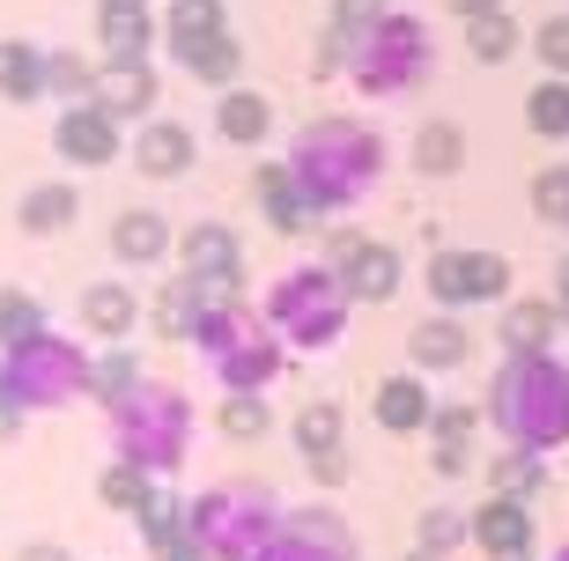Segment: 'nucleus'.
<instances>
[{"label": "nucleus", "mask_w": 569, "mask_h": 561, "mask_svg": "<svg viewBox=\"0 0 569 561\" xmlns=\"http://www.w3.org/2000/svg\"><path fill=\"white\" fill-rule=\"evenodd\" d=\"M186 273H192L208 295H230V289H237V237H230L222 222L186 229Z\"/></svg>", "instance_id": "12"}, {"label": "nucleus", "mask_w": 569, "mask_h": 561, "mask_svg": "<svg viewBox=\"0 0 569 561\" xmlns=\"http://www.w3.org/2000/svg\"><path fill=\"white\" fill-rule=\"evenodd\" d=\"M82 318L97 325L104 340H127V325H133V295L127 289H89L82 295Z\"/></svg>", "instance_id": "30"}, {"label": "nucleus", "mask_w": 569, "mask_h": 561, "mask_svg": "<svg viewBox=\"0 0 569 561\" xmlns=\"http://www.w3.org/2000/svg\"><path fill=\"white\" fill-rule=\"evenodd\" d=\"M104 44H111V60H141V44H148V8L141 0H104Z\"/></svg>", "instance_id": "24"}, {"label": "nucleus", "mask_w": 569, "mask_h": 561, "mask_svg": "<svg viewBox=\"0 0 569 561\" xmlns=\"http://www.w3.org/2000/svg\"><path fill=\"white\" fill-rule=\"evenodd\" d=\"M429 295L437 311H473V303H510V259L473 244H443L429 259Z\"/></svg>", "instance_id": "5"}, {"label": "nucleus", "mask_w": 569, "mask_h": 561, "mask_svg": "<svg viewBox=\"0 0 569 561\" xmlns=\"http://www.w3.org/2000/svg\"><path fill=\"white\" fill-rule=\"evenodd\" d=\"M111 251H119V259H127V267H148V259H163L170 251V229L156 222V214H119V222H111Z\"/></svg>", "instance_id": "22"}, {"label": "nucleus", "mask_w": 569, "mask_h": 561, "mask_svg": "<svg viewBox=\"0 0 569 561\" xmlns=\"http://www.w3.org/2000/svg\"><path fill=\"white\" fill-rule=\"evenodd\" d=\"M311 465H318V480H326V488H340V480H348V458H340V451H326V458H311Z\"/></svg>", "instance_id": "42"}, {"label": "nucleus", "mask_w": 569, "mask_h": 561, "mask_svg": "<svg viewBox=\"0 0 569 561\" xmlns=\"http://www.w3.org/2000/svg\"><path fill=\"white\" fill-rule=\"evenodd\" d=\"M415 532H422L429 554H451V547L473 540V518H459V510H422V524H415Z\"/></svg>", "instance_id": "32"}, {"label": "nucleus", "mask_w": 569, "mask_h": 561, "mask_svg": "<svg viewBox=\"0 0 569 561\" xmlns=\"http://www.w3.org/2000/svg\"><path fill=\"white\" fill-rule=\"evenodd\" d=\"M548 561H569V540H562V547H555V554H548Z\"/></svg>", "instance_id": "47"}, {"label": "nucleus", "mask_w": 569, "mask_h": 561, "mask_svg": "<svg viewBox=\"0 0 569 561\" xmlns=\"http://www.w3.org/2000/svg\"><path fill=\"white\" fill-rule=\"evenodd\" d=\"M200 340H208V348H222L214 362H222V377H230V392H259V384L281 370L274 340L259 333L244 311H214V318H200Z\"/></svg>", "instance_id": "6"}, {"label": "nucleus", "mask_w": 569, "mask_h": 561, "mask_svg": "<svg viewBox=\"0 0 569 561\" xmlns=\"http://www.w3.org/2000/svg\"><path fill=\"white\" fill-rule=\"evenodd\" d=\"M437 473H443V480L473 473V443H437Z\"/></svg>", "instance_id": "41"}, {"label": "nucleus", "mask_w": 569, "mask_h": 561, "mask_svg": "<svg viewBox=\"0 0 569 561\" xmlns=\"http://www.w3.org/2000/svg\"><path fill=\"white\" fill-rule=\"evenodd\" d=\"M208 38H222V8H214V0H178V8H170V52L186 60V52H200Z\"/></svg>", "instance_id": "23"}, {"label": "nucleus", "mask_w": 569, "mask_h": 561, "mask_svg": "<svg viewBox=\"0 0 569 561\" xmlns=\"http://www.w3.org/2000/svg\"><path fill=\"white\" fill-rule=\"evenodd\" d=\"M296 451H303V458L340 451V407H333V399H318V407H303V414H296Z\"/></svg>", "instance_id": "27"}, {"label": "nucleus", "mask_w": 569, "mask_h": 561, "mask_svg": "<svg viewBox=\"0 0 569 561\" xmlns=\"http://www.w3.org/2000/svg\"><path fill=\"white\" fill-rule=\"evenodd\" d=\"M192 163V133L170 119H148L141 133H133V170L141 178H178V170Z\"/></svg>", "instance_id": "16"}, {"label": "nucleus", "mask_w": 569, "mask_h": 561, "mask_svg": "<svg viewBox=\"0 0 569 561\" xmlns=\"http://www.w3.org/2000/svg\"><path fill=\"white\" fill-rule=\"evenodd\" d=\"M451 8H459V16L473 22V16H496V8H503V0H451Z\"/></svg>", "instance_id": "44"}, {"label": "nucleus", "mask_w": 569, "mask_h": 561, "mask_svg": "<svg viewBox=\"0 0 569 561\" xmlns=\"http://www.w3.org/2000/svg\"><path fill=\"white\" fill-rule=\"evenodd\" d=\"M186 67L200 74V82H230V74H237V44H230V30H222V38H208L200 52H186Z\"/></svg>", "instance_id": "36"}, {"label": "nucleus", "mask_w": 569, "mask_h": 561, "mask_svg": "<svg viewBox=\"0 0 569 561\" xmlns=\"http://www.w3.org/2000/svg\"><path fill=\"white\" fill-rule=\"evenodd\" d=\"M326 267L340 273V289L348 295H362V303H392L400 295V251L392 244H378V237H333V259Z\"/></svg>", "instance_id": "7"}, {"label": "nucleus", "mask_w": 569, "mask_h": 561, "mask_svg": "<svg viewBox=\"0 0 569 561\" xmlns=\"http://www.w3.org/2000/svg\"><path fill=\"white\" fill-rule=\"evenodd\" d=\"M52 141H60L67 163H111V156H119V119H111L104 104H82V111H67V119L52 126Z\"/></svg>", "instance_id": "14"}, {"label": "nucleus", "mask_w": 569, "mask_h": 561, "mask_svg": "<svg viewBox=\"0 0 569 561\" xmlns=\"http://www.w3.org/2000/svg\"><path fill=\"white\" fill-rule=\"evenodd\" d=\"M74 222V186H38L30 200H22V229L30 237H52V229Z\"/></svg>", "instance_id": "26"}, {"label": "nucleus", "mask_w": 569, "mask_h": 561, "mask_svg": "<svg viewBox=\"0 0 569 561\" xmlns=\"http://www.w3.org/2000/svg\"><path fill=\"white\" fill-rule=\"evenodd\" d=\"M407 354H415L422 377H443V370H459V362H473V333H466L459 311H437V318H422V325L407 333Z\"/></svg>", "instance_id": "10"}, {"label": "nucleus", "mask_w": 569, "mask_h": 561, "mask_svg": "<svg viewBox=\"0 0 569 561\" xmlns=\"http://www.w3.org/2000/svg\"><path fill=\"white\" fill-rule=\"evenodd\" d=\"M104 502H111V510H141V502H148V488H141V473H127V465H119V473H111V480H104Z\"/></svg>", "instance_id": "40"}, {"label": "nucleus", "mask_w": 569, "mask_h": 561, "mask_svg": "<svg viewBox=\"0 0 569 561\" xmlns=\"http://www.w3.org/2000/svg\"><path fill=\"white\" fill-rule=\"evenodd\" d=\"M289 170H296V186H303L311 208H356L385 178V141L362 119H318L311 133L296 141Z\"/></svg>", "instance_id": "2"}, {"label": "nucleus", "mask_w": 569, "mask_h": 561, "mask_svg": "<svg viewBox=\"0 0 569 561\" xmlns=\"http://www.w3.org/2000/svg\"><path fill=\"white\" fill-rule=\"evenodd\" d=\"M526 561H532V554H526Z\"/></svg>", "instance_id": "48"}, {"label": "nucleus", "mask_w": 569, "mask_h": 561, "mask_svg": "<svg viewBox=\"0 0 569 561\" xmlns=\"http://www.w3.org/2000/svg\"><path fill=\"white\" fill-rule=\"evenodd\" d=\"M466 163V133L451 119H422V133H415V170L422 178H459Z\"/></svg>", "instance_id": "18"}, {"label": "nucleus", "mask_w": 569, "mask_h": 561, "mask_svg": "<svg viewBox=\"0 0 569 561\" xmlns=\"http://www.w3.org/2000/svg\"><path fill=\"white\" fill-rule=\"evenodd\" d=\"M38 89H44V52L0 44V97H38Z\"/></svg>", "instance_id": "28"}, {"label": "nucleus", "mask_w": 569, "mask_h": 561, "mask_svg": "<svg viewBox=\"0 0 569 561\" xmlns=\"http://www.w3.org/2000/svg\"><path fill=\"white\" fill-rule=\"evenodd\" d=\"M532 540H540V524H532V502H518V495H488L481 510H473V547H481L488 561H526Z\"/></svg>", "instance_id": "8"}, {"label": "nucleus", "mask_w": 569, "mask_h": 561, "mask_svg": "<svg viewBox=\"0 0 569 561\" xmlns=\"http://www.w3.org/2000/svg\"><path fill=\"white\" fill-rule=\"evenodd\" d=\"M259 208H267V222L274 229H303V214H311V200H303V186H296V170H281V163H267L259 170Z\"/></svg>", "instance_id": "19"}, {"label": "nucleus", "mask_w": 569, "mask_h": 561, "mask_svg": "<svg viewBox=\"0 0 569 561\" xmlns=\"http://www.w3.org/2000/svg\"><path fill=\"white\" fill-rule=\"evenodd\" d=\"M555 303L569 311V259H562V273H555Z\"/></svg>", "instance_id": "45"}, {"label": "nucleus", "mask_w": 569, "mask_h": 561, "mask_svg": "<svg viewBox=\"0 0 569 561\" xmlns=\"http://www.w3.org/2000/svg\"><path fill=\"white\" fill-rule=\"evenodd\" d=\"M97 384H104V392H119V384H133V362H104V370H97Z\"/></svg>", "instance_id": "43"}, {"label": "nucleus", "mask_w": 569, "mask_h": 561, "mask_svg": "<svg viewBox=\"0 0 569 561\" xmlns=\"http://www.w3.org/2000/svg\"><path fill=\"white\" fill-rule=\"evenodd\" d=\"M97 104H104L111 119H141V111L156 104V74H148L141 60H111L104 74H97Z\"/></svg>", "instance_id": "17"}, {"label": "nucleus", "mask_w": 569, "mask_h": 561, "mask_svg": "<svg viewBox=\"0 0 569 561\" xmlns=\"http://www.w3.org/2000/svg\"><path fill=\"white\" fill-rule=\"evenodd\" d=\"M222 437H237V443L267 437V407H259V392H230V407H222Z\"/></svg>", "instance_id": "34"}, {"label": "nucleus", "mask_w": 569, "mask_h": 561, "mask_svg": "<svg viewBox=\"0 0 569 561\" xmlns=\"http://www.w3.org/2000/svg\"><path fill=\"white\" fill-rule=\"evenodd\" d=\"M156 333H200V281H178V289H163V303H156Z\"/></svg>", "instance_id": "29"}, {"label": "nucleus", "mask_w": 569, "mask_h": 561, "mask_svg": "<svg viewBox=\"0 0 569 561\" xmlns=\"http://www.w3.org/2000/svg\"><path fill=\"white\" fill-rule=\"evenodd\" d=\"M400 561H443V554H429V547H415V554H400Z\"/></svg>", "instance_id": "46"}, {"label": "nucleus", "mask_w": 569, "mask_h": 561, "mask_svg": "<svg viewBox=\"0 0 569 561\" xmlns=\"http://www.w3.org/2000/svg\"><path fill=\"white\" fill-rule=\"evenodd\" d=\"M38 333V303L22 289H0V340H30Z\"/></svg>", "instance_id": "37"}, {"label": "nucleus", "mask_w": 569, "mask_h": 561, "mask_svg": "<svg viewBox=\"0 0 569 561\" xmlns=\"http://www.w3.org/2000/svg\"><path fill=\"white\" fill-rule=\"evenodd\" d=\"M518 44H526V30H518V16H510V8H496V16H473V22H466V52H473L481 67H503Z\"/></svg>", "instance_id": "20"}, {"label": "nucleus", "mask_w": 569, "mask_h": 561, "mask_svg": "<svg viewBox=\"0 0 569 561\" xmlns=\"http://www.w3.org/2000/svg\"><path fill=\"white\" fill-rule=\"evenodd\" d=\"M378 16H392L385 0H333V30H348V38H362Z\"/></svg>", "instance_id": "39"}, {"label": "nucleus", "mask_w": 569, "mask_h": 561, "mask_svg": "<svg viewBox=\"0 0 569 561\" xmlns=\"http://www.w3.org/2000/svg\"><path fill=\"white\" fill-rule=\"evenodd\" d=\"M488 421L503 443L526 451H562L569 443V362L562 354H503V370L488 377Z\"/></svg>", "instance_id": "1"}, {"label": "nucleus", "mask_w": 569, "mask_h": 561, "mask_svg": "<svg viewBox=\"0 0 569 561\" xmlns=\"http://www.w3.org/2000/svg\"><path fill=\"white\" fill-rule=\"evenodd\" d=\"M473 429H481V407H466V399H443L437 414H429V437L437 443H473Z\"/></svg>", "instance_id": "33"}, {"label": "nucleus", "mask_w": 569, "mask_h": 561, "mask_svg": "<svg viewBox=\"0 0 569 561\" xmlns=\"http://www.w3.org/2000/svg\"><path fill=\"white\" fill-rule=\"evenodd\" d=\"M532 52H540V67H548V74H569V16H540Z\"/></svg>", "instance_id": "35"}, {"label": "nucleus", "mask_w": 569, "mask_h": 561, "mask_svg": "<svg viewBox=\"0 0 569 561\" xmlns=\"http://www.w3.org/2000/svg\"><path fill=\"white\" fill-rule=\"evenodd\" d=\"M562 333V303L555 295H510L503 303V354H548Z\"/></svg>", "instance_id": "13"}, {"label": "nucleus", "mask_w": 569, "mask_h": 561, "mask_svg": "<svg viewBox=\"0 0 569 561\" xmlns=\"http://www.w3.org/2000/svg\"><path fill=\"white\" fill-rule=\"evenodd\" d=\"M532 214H540V222H555V229H569V163H548L540 170V178H532Z\"/></svg>", "instance_id": "31"}, {"label": "nucleus", "mask_w": 569, "mask_h": 561, "mask_svg": "<svg viewBox=\"0 0 569 561\" xmlns=\"http://www.w3.org/2000/svg\"><path fill=\"white\" fill-rule=\"evenodd\" d=\"M362 97H407V89H422L437 74V38H429V22L415 16H378L370 30L356 38V60H348Z\"/></svg>", "instance_id": "3"}, {"label": "nucleus", "mask_w": 569, "mask_h": 561, "mask_svg": "<svg viewBox=\"0 0 569 561\" xmlns=\"http://www.w3.org/2000/svg\"><path fill=\"white\" fill-rule=\"evenodd\" d=\"M259 561H356V547H348V524L333 510H311V518L281 524Z\"/></svg>", "instance_id": "9"}, {"label": "nucleus", "mask_w": 569, "mask_h": 561, "mask_svg": "<svg viewBox=\"0 0 569 561\" xmlns=\"http://www.w3.org/2000/svg\"><path fill=\"white\" fill-rule=\"evenodd\" d=\"M348 303L356 295L340 289L333 267H296L274 281V325L289 340H303V348H333L340 325H348Z\"/></svg>", "instance_id": "4"}, {"label": "nucleus", "mask_w": 569, "mask_h": 561, "mask_svg": "<svg viewBox=\"0 0 569 561\" xmlns=\"http://www.w3.org/2000/svg\"><path fill=\"white\" fill-rule=\"evenodd\" d=\"M370 414H378V429H392V437H422L429 414H437V399H429L422 370H400V377H385L378 399H370Z\"/></svg>", "instance_id": "11"}, {"label": "nucleus", "mask_w": 569, "mask_h": 561, "mask_svg": "<svg viewBox=\"0 0 569 561\" xmlns=\"http://www.w3.org/2000/svg\"><path fill=\"white\" fill-rule=\"evenodd\" d=\"M526 126L540 141H569V74H540L526 97Z\"/></svg>", "instance_id": "21"}, {"label": "nucleus", "mask_w": 569, "mask_h": 561, "mask_svg": "<svg viewBox=\"0 0 569 561\" xmlns=\"http://www.w3.org/2000/svg\"><path fill=\"white\" fill-rule=\"evenodd\" d=\"M496 495H518V502H540L548 495V451H526V443H503V451L481 465Z\"/></svg>", "instance_id": "15"}, {"label": "nucleus", "mask_w": 569, "mask_h": 561, "mask_svg": "<svg viewBox=\"0 0 569 561\" xmlns=\"http://www.w3.org/2000/svg\"><path fill=\"white\" fill-rule=\"evenodd\" d=\"M214 119H222V141H237V148H244V141H267L274 111H267V97H252V89H230Z\"/></svg>", "instance_id": "25"}, {"label": "nucleus", "mask_w": 569, "mask_h": 561, "mask_svg": "<svg viewBox=\"0 0 569 561\" xmlns=\"http://www.w3.org/2000/svg\"><path fill=\"white\" fill-rule=\"evenodd\" d=\"M44 82L67 89V97H89V89H97V74H89V67L74 60V52H52V60H44Z\"/></svg>", "instance_id": "38"}]
</instances>
